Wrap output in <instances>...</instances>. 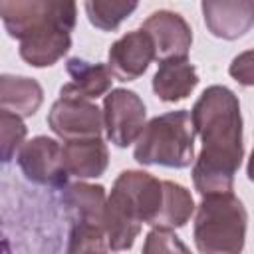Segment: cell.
I'll return each instance as SVG.
<instances>
[{
    "label": "cell",
    "instance_id": "1",
    "mask_svg": "<svg viewBox=\"0 0 254 254\" xmlns=\"http://www.w3.org/2000/svg\"><path fill=\"white\" fill-rule=\"evenodd\" d=\"M192 127L202 137V151L192 169L198 192H230L242 159V119L236 95L222 85L208 87L194 103Z\"/></svg>",
    "mask_w": 254,
    "mask_h": 254
},
{
    "label": "cell",
    "instance_id": "6",
    "mask_svg": "<svg viewBox=\"0 0 254 254\" xmlns=\"http://www.w3.org/2000/svg\"><path fill=\"white\" fill-rule=\"evenodd\" d=\"M18 165L28 181L52 189H64L69 175L64 165L62 147L48 137L28 141L18 153Z\"/></svg>",
    "mask_w": 254,
    "mask_h": 254
},
{
    "label": "cell",
    "instance_id": "3",
    "mask_svg": "<svg viewBox=\"0 0 254 254\" xmlns=\"http://www.w3.org/2000/svg\"><path fill=\"white\" fill-rule=\"evenodd\" d=\"M194 127L189 111H169L145 125L135 145V159L141 165H163L185 169L192 163Z\"/></svg>",
    "mask_w": 254,
    "mask_h": 254
},
{
    "label": "cell",
    "instance_id": "14",
    "mask_svg": "<svg viewBox=\"0 0 254 254\" xmlns=\"http://www.w3.org/2000/svg\"><path fill=\"white\" fill-rule=\"evenodd\" d=\"M67 73L71 77L69 83L62 87V95L79 97V99H95L103 95L111 87V71L103 64H89L79 58H71L67 62Z\"/></svg>",
    "mask_w": 254,
    "mask_h": 254
},
{
    "label": "cell",
    "instance_id": "19",
    "mask_svg": "<svg viewBox=\"0 0 254 254\" xmlns=\"http://www.w3.org/2000/svg\"><path fill=\"white\" fill-rule=\"evenodd\" d=\"M135 8H137V2H115V0L85 2L87 18L99 30H115Z\"/></svg>",
    "mask_w": 254,
    "mask_h": 254
},
{
    "label": "cell",
    "instance_id": "22",
    "mask_svg": "<svg viewBox=\"0 0 254 254\" xmlns=\"http://www.w3.org/2000/svg\"><path fill=\"white\" fill-rule=\"evenodd\" d=\"M228 71L242 85H254V50L236 56L232 60Z\"/></svg>",
    "mask_w": 254,
    "mask_h": 254
},
{
    "label": "cell",
    "instance_id": "20",
    "mask_svg": "<svg viewBox=\"0 0 254 254\" xmlns=\"http://www.w3.org/2000/svg\"><path fill=\"white\" fill-rule=\"evenodd\" d=\"M143 254H190L189 248L169 228H155L147 234Z\"/></svg>",
    "mask_w": 254,
    "mask_h": 254
},
{
    "label": "cell",
    "instance_id": "15",
    "mask_svg": "<svg viewBox=\"0 0 254 254\" xmlns=\"http://www.w3.org/2000/svg\"><path fill=\"white\" fill-rule=\"evenodd\" d=\"M196 83H198V77H196L194 65L187 58H173V60L161 62L153 77V89L163 101L185 99Z\"/></svg>",
    "mask_w": 254,
    "mask_h": 254
},
{
    "label": "cell",
    "instance_id": "7",
    "mask_svg": "<svg viewBox=\"0 0 254 254\" xmlns=\"http://www.w3.org/2000/svg\"><path fill=\"white\" fill-rule=\"evenodd\" d=\"M103 119L107 137L117 147H127L139 139L145 129V105L137 93L113 89L103 103Z\"/></svg>",
    "mask_w": 254,
    "mask_h": 254
},
{
    "label": "cell",
    "instance_id": "4",
    "mask_svg": "<svg viewBox=\"0 0 254 254\" xmlns=\"http://www.w3.org/2000/svg\"><path fill=\"white\" fill-rule=\"evenodd\" d=\"M246 210L232 192L206 194L194 222V242L202 254H240Z\"/></svg>",
    "mask_w": 254,
    "mask_h": 254
},
{
    "label": "cell",
    "instance_id": "11",
    "mask_svg": "<svg viewBox=\"0 0 254 254\" xmlns=\"http://www.w3.org/2000/svg\"><path fill=\"white\" fill-rule=\"evenodd\" d=\"M202 14L216 38L236 40L254 26V2L250 0H206Z\"/></svg>",
    "mask_w": 254,
    "mask_h": 254
},
{
    "label": "cell",
    "instance_id": "21",
    "mask_svg": "<svg viewBox=\"0 0 254 254\" xmlns=\"http://www.w3.org/2000/svg\"><path fill=\"white\" fill-rule=\"evenodd\" d=\"M0 121H2V161L8 163L12 153L16 151V147L22 143V139L26 135V127L18 115L4 111V109H2Z\"/></svg>",
    "mask_w": 254,
    "mask_h": 254
},
{
    "label": "cell",
    "instance_id": "2",
    "mask_svg": "<svg viewBox=\"0 0 254 254\" xmlns=\"http://www.w3.org/2000/svg\"><path fill=\"white\" fill-rule=\"evenodd\" d=\"M163 204V183L149 173L123 171L105 204V236L111 250L133 246L141 222L153 226Z\"/></svg>",
    "mask_w": 254,
    "mask_h": 254
},
{
    "label": "cell",
    "instance_id": "10",
    "mask_svg": "<svg viewBox=\"0 0 254 254\" xmlns=\"http://www.w3.org/2000/svg\"><path fill=\"white\" fill-rule=\"evenodd\" d=\"M155 60V44L151 36L141 28L125 34L109 48V71L119 81H131L139 77Z\"/></svg>",
    "mask_w": 254,
    "mask_h": 254
},
{
    "label": "cell",
    "instance_id": "18",
    "mask_svg": "<svg viewBox=\"0 0 254 254\" xmlns=\"http://www.w3.org/2000/svg\"><path fill=\"white\" fill-rule=\"evenodd\" d=\"M192 212V198L189 190L177 183L163 181V204L153 222L159 228H177L183 226Z\"/></svg>",
    "mask_w": 254,
    "mask_h": 254
},
{
    "label": "cell",
    "instance_id": "8",
    "mask_svg": "<svg viewBox=\"0 0 254 254\" xmlns=\"http://www.w3.org/2000/svg\"><path fill=\"white\" fill-rule=\"evenodd\" d=\"M52 131L67 141L93 139L101 133V111L87 99L62 95L48 115Z\"/></svg>",
    "mask_w": 254,
    "mask_h": 254
},
{
    "label": "cell",
    "instance_id": "9",
    "mask_svg": "<svg viewBox=\"0 0 254 254\" xmlns=\"http://www.w3.org/2000/svg\"><path fill=\"white\" fill-rule=\"evenodd\" d=\"M155 44V58L161 62L187 58L192 44V32L183 16L169 10L153 12L141 26Z\"/></svg>",
    "mask_w": 254,
    "mask_h": 254
},
{
    "label": "cell",
    "instance_id": "13",
    "mask_svg": "<svg viewBox=\"0 0 254 254\" xmlns=\"http://www.w3.org/2000/svg\"><path fill=\"white\" fill-rule=\"evenodd\" d=\"M62 202L71 224H97L103 226L105 220V189L85 183L67 185L62 189Z\"/></svg>",
    "mask_w": 254,
    "mask_h": 254
},
{
    "label": "cell",
    "instance_id": "17",
    "mask_svg": "<svg viewBox=\"0 0 254 254\" xmlns=\"http://www.w3.org/2000/svg\"><path fill=\"white\" fill-rule=\"evenodd\" d=\"M0 99H2L4 111H10L18 117L20 115L28 117V115H34L42 103V87L28 77L2 75Z\"/></svg>",
    "mask_w": 254,
    "mask_h": 254
},
{
    "label": "cell",
    "instance_id": "5",
    "mask_svg": "<svg viewBox=\"0 0 254 254\" xmlns=\"http://www.w3.org/2000/svg\"><path fill=\"white\" fill-rule=\"evenodd\" d=\"M0 16L8 34L22 42L52 24L75 26V4L52 0H4L0 2Z\"/></svg>",
    "mask_w": 254,
    "mask_h": 254
},
{
    "label": "cell",
    "instance_id": "16",
    "mask_svg": "<svg viewBox=\"0 0 254 254\" xmlns=\"http://www.w3.org/2000/svg\"><path fill=\"white\" fill-rule=\"evenodd\" d=\"M64 165L75 177H99L107 169V147L99 137L67 141L64 147Z\"/></svg>",
    "mask_w": 254,
    "mask_h": 254
},
{
    "label": "cell",
    "instance_id": "12",
    "mask_svg": "<svg viewBox=\"0 0 254 254\" xmlns=\"http://www.w3.org/2000/svg\"><path fill=\"white\" fill-rule=\"evenodd\" d=\"M73 28L67 24H52L20 42V56L36 67L56 64L71 44L69 32Z\"/></svg>",
    "mask_w": 254,
    "mask_h": 254
},
{
    "label": "cell",
    "instance_id": "23",
    "mask_svg": "<svg viewBox=\"0 0 254 254\" xmlns=\"http://www.w3.org/2000/svg\"><path fill=\"white\" fill-rule=\"evenodd\" d=\"M248 179L254 181V151H252V157H250V163H248Z\"/></svg>",
    "mask_w": 254,
    "mask_h": 254
}]
</instances>
